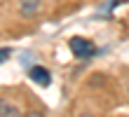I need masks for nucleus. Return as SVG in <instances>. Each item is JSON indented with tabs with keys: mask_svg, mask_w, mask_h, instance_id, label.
I'll return each mask as SVG.
<instances>
[{
	"mask_svg": "<svg viewBox=\"0 0 129 117\" xmlns=\"http://www.w3.org/2000/svg\"><path fill=\"white\" fill-rule=\"evenodd\" d=\"M28 77H31L35 84H40V87H49V82H52V73L45 66H33L28 70Z\"/></svg>",
	"mask_w": 129,
	"mask_h": 117,
	"instance_id": "f03ea898",
	"label": "nucleus"
},
{
	"mask_svg": "<svg viewBox=\"0 0 129 117\" xmlns=\"http://www.w3.org/2000/svg\"><path fill=\"white\" fill-rule=\"evenodd\" d=\"M0 117H24V115L19 112V108L14 103H10L7 98H3L0 101Z\"/></svg>",
	"mask_w": 129,
	"mask_h": 117,
	"instance_id": "20e7f679",
	"label": "nucleus"
},
{
	"mask_svg": "<svg viewBox=\"0 0 129 117\" xmlns=\"http://www.w3.org/2000/svg\"><path fill=\"white\" fill-rule=\"evenodd\" d=\"M78 117H92V115H89V112H82V115H78Z\"/></svg>",
	"mask_w": 129,
	"mask_h": 117,
	"instance_id": "0eeeda50",
	"label": "nucleus"
},
{
	"mask_svg": "<svg viewBox=\"0 0 129 117\" xmlns=\"http://www.w3.org/2000/svg\"><path fill=\"white\" fill-rule=\"evenodd\" d=\"M7 56H10V47H3V52H0V61H7Z\"/></svg>",
	"mask_w": 129,
	"mask_h": 117,
	"instance_id": "39448f33",
	"label": "nucleus"
},
{
	"mask_svg": "<svg viewBox=\"0 0 129 117\" xmlns=\"http://www.w3.org/2000/svg\"><path fill=\"white\" fill-rule=\"evenodd\" d=\"M127 96H129V80H127Z\"/></svg>",
	"mask_w": 129,
	"mask_h": 117,
	"instance_id": "6e6552de",
	"label": "nucleus"
},
{
	"mask_svg": "<svg viewBox=\"0 0 129 117\" xmlns=\"http://www.w3.org/2000/svg\"><path fill=\"white\" fill-rule=\"evenodd\" d=\"M40 5H42V0H17V7H19L21 17H35Z\"/></svg>",
	"mask_w": 129,
	"mask_h": 117,
	"instance_id": "7ed1b4c3",
	"label": "nucleus"
},
{
	"mask_svg": "<svg viewBox=\"0 0 129 117\" xmlns=\"http://www.w3.org/2000/svg\"><path fill=\"white\" fill-rule=\"evenodd\" d=\"M24 117H45V115H42L40 110H28V112H26Z\"/></svg>",
	"mask_w": 129,
	"mask_h": 117,
	"instance_id": "423d86ee",
	"label": "nucleus"
},
{
	"mask_svg": "<svg viewBox=\"0 0 129 117\" xmlns=\"http://www.w3.org/2000/svg\"><path fill=\"white\" fill-rule=\"evenodd\" d=\"M68 47H71L73 56H78V59H89V56H94V54H96V45L92 40H87V37H80V35L71 37Z\"/></svg>",
	"mask_w": 129,
	"mask_h": 117,
	"instance_id": "f257e3e1",
	"label": "nucleus"
}]
</instances>
